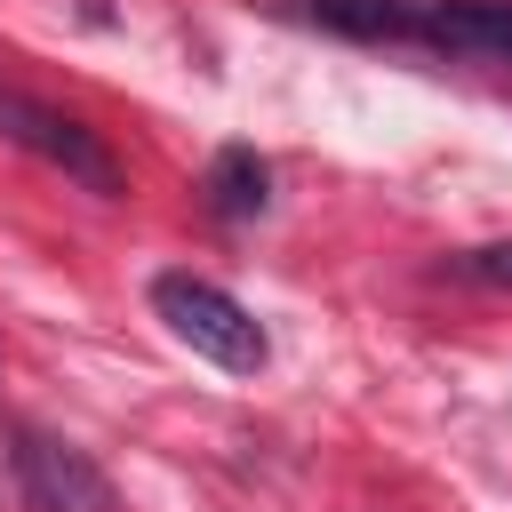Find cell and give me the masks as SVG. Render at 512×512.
<instances>
[{
	"label": "cell",
	"instance_id": "obj_2",
	"mask_svg": "<svg viewBox=\"0 0 512 512\" xmlns=\"http://www.w3.org/2000/svg\"><path fill=\"white\" fill-rule=\"evenodd\" d=\"M0 144L32 152L40 168H56L64 184H80V192H96V200H120V192H128V176H120L112 144H104L96 128H80L72 112H56V104L24 96V88H0Z\"/></svg>",
	"mask_w": 512,
	"mask_h": 512
},
{
	"label": "cell",
	"instance_id": "obj_6",
	"mask_svg": "<svg viewBox=\"0 0 512 512\" xmlns=\"http://www.w3.org/2000/svg\"><path fill=\"white\" fill-rule=\"evenodd\" d=\"M456 272H464V280H496V288H512V240H496V248H472V256H456Z\"/></svg>",
	"mask_w": 512,
	"mask_h": 512
},
{
	"label": "cell",
	"instance_id": "obj_1",
	"mask_svg": "<svg viewBox=\"0 0 512 512\" xmlns=\"http://www.w3.org/2000/svg\"><path fill=\"white\" fill-rule=\"evenodd\" d=\"M152 312L168 320L176 344H192L200 360H216V368H232V376H256L264 352H272L264 328L248 320V304H240L232 288L200 280V272H160V280H152Z\"/></svg>",
	"mask_w": 512,
	"mask_h": 512
},
{
	"label": "cell",
	"instance_id": "obj_4",
	"mask_svg": "<svg viewBox=\"0 0 512 512\" xmlns=\"http://www.w3.org/2000/svg\"><path fill=\"white\" fill-rule=\"evenodd\" d=\"M400 48H440V56H496V64H512V0H408Z\"/></svg>",
	"mask_w": 512,
	"mask_h": 512
},
{
	"label": "cell",
	"instance_id": "obj_3",
	"mask_svg": "<svg viewBox=\"0 0 512 512\" xmlns=\"http://www.w3.org/2000/svg\"><path fill=\"white\" fill-rule=\"evenodd\" d=\"M8 464H16V488H24L32 512H112V480H104V464H96L88 448L56 440V432L16 424Z\"/></svg>",
	"mask_w": 512,
	"mask_h": 512
},
{
	"label": "cell",
	"instance_id": "obj_5",
	"mask_svg": "<svg viewBox=\"0 0 512 512\" xmlns=\"http://www.w3.org/2000/svg\"><path fill=\"white\" fill-rule=\"evenodd\" d=\"M200 192H208V208H216L224 224H256V216L272 208V168H264L256 144H224V152L208 160Z\"/></svg>",
	"mask_w": 512,
	"mask_h": 512
}]
</instances>
